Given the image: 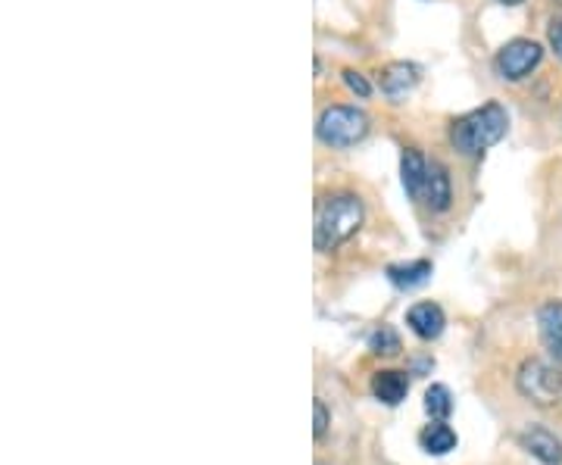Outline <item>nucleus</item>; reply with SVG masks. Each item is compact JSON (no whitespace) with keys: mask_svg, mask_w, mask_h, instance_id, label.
Instances as JSON below:
<instances>
[{"mask_svg":"<svg viewBox=\"0 0 562 465\" xmlns=\"http://www.w3.org/2000/svg\"><path fill=\"white\" fill-rule=\"evenodd\" d=\"M387 279L401 291H416V287H422L431 279V263L428 260H416V263L387 265Z\"/></svg>","mask_w":562,"mask_h":465,"instance_id":"nucleus-13","label":"nucleus"},{"mask_svg":"<svg viewBox=\"0 0 562 465\" xmlns=\"http://www.w3.org/2000/svg\"><path fill=\"white\" fill-rule=\"evenodd\" d=\"M453 201V188H450V175L447 169L438 162H428V172H425V182H422L419 203H425L431 213H443Z\"/></svg>","mask_w":562,"mask_h":465,"instance_id":"nucleus-7","label":"nucleus"},{"mask_svg":"<svg viewBox=\"0 0 562 465\" xmlns=\"http://www.w3.org/2000/svg\"><path fill=\"white\" fill-rule=\"evenodd\" d=\"M519 444H522V450H528L538 463L562 465V441L553 431H547V428H525L522 434H519Z\"/></svg>","mask_w":562,"mask_h":465,"instance_id":"nucleus-6","label":"nucleus"},{"mask_svg":"<svg viewBox=\"0 0 562 465\" xmlns=\"http://www.w3.org/2000/svg\"><path fill=\"white\" fill-rule=\"evenodd\" d=\"M550 47H553V54L562 60V20H553V25H550Z\"/></svg>","mask_w":562,"mask_h":465,"instance_id":"nucleus-19","label":"nucleus"},{"mask_svg":"<svg viewBox=\"0 0 562 465\" xmlns=\"http://www.w3.org/2000/svg\"><path fill=\"white\" fill-rule=\"evenodd\" d=\"M406 325L413 328V334L422 341H435L443 334V309L438 304H416L406 313Z\"/></svg>","mask_w":562,"mask_h":465,"instance_id":"nucleus-10","label":"nucleus"},{"mask_svg":"<svg viewBox=\"0 0 562 465\" xmlns=\"http://www.w3.org/2000/svg\"><path fill=\"white\" fill-rule=\"evenodd\" d=\"M538 331H541V341L550 353V360L562 365V304L560 300H550L538 309Z\"/></svg>","mask_w":562,"mask_h":465,"instance_id":"nucleus-8","label":"nucleus"},{"mask_svg":"<svg viewBox=\"0 0 562 465\" xmlns=\"http://www.w3.org/2000/svg\"><path fill=\"white\" fill-rule=\"evenodd\" d=\"M506 128H509V116H506V110H503L501 103H484L479 110H472L469 116L453 122L450 141L465 157H479L487 147L503 141Z\"/></svg>","mask_w":562,"mask_h":465,"instance_id":"nucleus-1","label":"nucleus"},{"mask_svg":"<svg viewBox=\"0 0 562 465\" xmlns=\"http://www.w3.org/2000/svg\"><path fill=\"white\" fill-rule=\"evenodd\" d=\"M516 387L528 404L543 406V409L562 404V372L557 365L528 360V363L519 365Z\"/></svg>","mask_w":562,"mask_h":465,"instance_id":"nucleus-4","label":"nucleus"},{"mask_svg":"<svg viewBox=\"0 0 562 465\" xmlns=\"http://www.w3.org/2000/svg\"><path fill=\"white\" fill-rule=\"evenodd\" d=\"M313 412H316V426H313V434H316V441H325V434H328V426H331V416H328V406L316 400L313 404Z\"/></svg>","mask_w":562,"mask_h":465,"instance_id":"nucleus-17","label":"nucleus"},{"mask_svg":"<svg viewBox=\"0 0 562 465\" xmlns=\"http://www.w3.org/2000/svg\"><path fill=\"white\" fill-rule=\"evenodd\" d=\"M453 409H457V404H453V394L447 385H431L425 390V412L435 422H447L453 416Z\"/></svg>","mask_w":562,"mask_h":465,"instance_id":"nucleus-15","label":"nucleus"},{"mask_svg":"<svg viewBox=\"0 0 562 465\" xmlns=\"http://www.w3.org/2000/svg\"><path fill=\"white\" fill-rule=\"evenodd\" d=\"M369 350L375 353V356H397L403 350L401 334L391 328V325H382L379 331H372V338H369Z\"/></svg>","mask_w":562,"mask_h":465,"instance_id":"nucleus-16","label":"nucleus"},{"mask_svg":"<svg viewBox=\"0 0 562 465\" xmlns=\"http://www.w3.org/2000/svg\"><path fill=\"white\" fill-rule=\"evenodd\" d=\"M416 84H419V66L413 63H391L382 72V91L391 101L406 98Z\"/></svg>","mask_w":562,"mask_h":465,"instance_id":"nucleus-11","label":"nucleus"},{"mask_svg":"<svg viewBox=\"0 0 562 465\" xmlns=\"http://www.w3.org/2000/svg\"><path fill=\"white\" fill-rule=\"evenodd\" d=\"M557 3H562V0H557Z\"/></svg>","mask_w":562,"mask_h":465,"instance_id":"nucleus-21","label":"nucleus"},{"mask_svg":"<svg viewBox=\"0 0 562 465\" xmlns=\"http://www.w3.org/2000/svg\"><path fill=\"white\" fill-rule=\"evenodd\" d=\"M541 57H543V50L538 41H528V38L509 41L501 54H497V72H501L503 79L522 81L538 69Z\"/></svg>","mask_w":562,"mask_h":465,"instance_id":"nucleus-5","label":"nucleus"},{"mask_svg":"<svg viewBox=\"0 0 562 465\" xmlns=\"http://www.w3.org/2000/svg\"><path fill=\"white\" fill-rule=\"evenodd\" d=\"M372 397L384 406H401L409 394V378L406 372H397V368H384V372H375L372 375Z\"/></svg>","mask_w":562,"mask_h":465,"instance_id":"nucleus-9","label":"nucleus"},{"mask_svg":"<svg viewBox=\"0 0 562 465\" xmlns=\"http://www.w3.org/2000/svg\"><path fill=\"white\" fill-rule=\"evenodd\" d=\"M501 3H509V7H516V3H522V0H501Z\"/></svg>","mask_w":562,"mask_h":465,"instance_id":"nucleus-20","label":"nucleus"},{"mask_svg":"<svg viewBox=\"0 0 562 465\" xmlns=\"http://www.w3.org/2000/svg\"><path fill=\"white\" fill-rule=\"evenodd\" d=\"M316 135L328 147H353L369 135V116L357 106H328L319 116Z\"/></svg>","mask_w":562,"mask_h":465,"instance_id":"nucleus-3","label":"nucleus"},{"mask_svg":"<svg viewBox=\"0 0 562 465\" xmlns=\"http://www.w3.org/2000/svg\"><path fill=\"white\" fill-rule=\"evenodd\" d=\"M344 81H347V88H350L353 94H360V98H369V94H372L369 81L362 79L360 72H353V69H347V72H344Z\"/></svg>","mask_w":562,"mask_h":465,"instance_id":"nucleus-18","label":"nucleus"},{"mask_svg":"<svg viewBox=\"0 0 562 465\" xmlns=\"http://www.w3.org/2000/svg\"><path fill=\"white\" fill-rule=\"evenodd\" d=\"M419 446L425 453H431V456H447L450 450H457V431L447 422H435L431 419V426H425L419 431Z\"/></svg>","mask_w":562,"mask_h":465,"instance_id":"nucleus-12","label":"nucleus"},{"mask_svg":"<svg viewBox=\"0 0 562 465\" xmlns=\"http://www.w3.org/2000/svg\"><path fill=\"white\" fill-rule=\"evenodd\" d=\"M362 225V203L357 194H331L316 216V250L331 253L350 241Z\"/></svg>","mask_w":562,"mask_h":465,"instance_id":"nucleus-2","label":"nucleus"},{"mask_svg":"<svg viewBox=\"0 0 562 465\" xmlns=\"http://www.w3.org/2000/svg\"><path fill=\"white\" fill-rule=\"evenodd\" d=\"M425 172H428V160L422 157L419 150H406L401 162V175H403V191H406L413 201H419Z\"/></svg>","mask_w":562,"mask_h":465,"instance_id":"nucleus-14","label":"nucleus"}]
</instances>
